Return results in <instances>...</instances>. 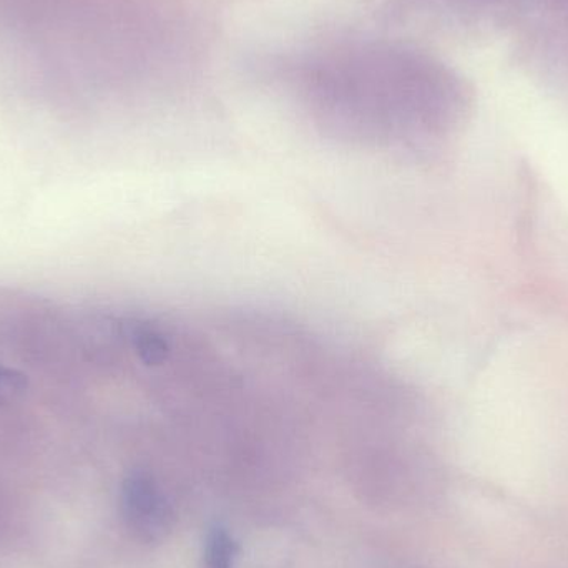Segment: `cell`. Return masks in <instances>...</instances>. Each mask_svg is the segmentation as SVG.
<instances>
[{
  "label": "cell",
  "mask_w": 568,
  "mask_h": 568,
  "mask_svg": "<svg viewBox=\"0 0 568 568\" xmlns=\"http://www.w3.org/2000/svg\"><path fill=\"white\" fill-rule=\"evenodd\" d=\"M293 82L313 122L363 149L429 153L463 125L467 99L436 63L400 50H321Z\"/></svg>",
  "instance_id": "cell-1"
},
{
  "label": "cell",
  "mask_w": 568,
  "mask_h": 568,
  "mask_svg": "<svg viewBox=\"0 0 568 568\" xmlns=\"http://www.w3.org/2000/svg\"><path fill=\"white\" fill-rule=\"evenodd\" d=\"M122 513L126 526L142 539H159L169 529L165 496L155 479L142 470L130 474L123 483Z\"/></svg>",
  "instance_id": "cell-2"
},
{
  "label": "cell",
  "mask_w": 568,
  "mask_h": 568,
  "mask_svg": "<svg viewBox=\"0 0 568 568\" xmlns=\"http://www.w3.org/2000/svg\"><path fill=\"white\" fill-rule=\"evenodd\" d=\"M236 557V544L226 530L215 529L206 542V566L209 568H233Z\"/></svg>",
  "instance_id": "cell-3"
},
{
  "label": "cell",
  "mask_w": 568,
  "mask_h": 568,
  "mask_svg": "<svg viewBox=\"0 0 568 568\" xmlns=\"http://www.w3.org/2000/svg\"><path fill=\"white\" fill-rule=\"evenodd\" d=\"M29 387V381L19 371L0 366V404L16 400L22 396Z\"/></svg>",
  "instance_id": "cell-4"
}]
</instances>
